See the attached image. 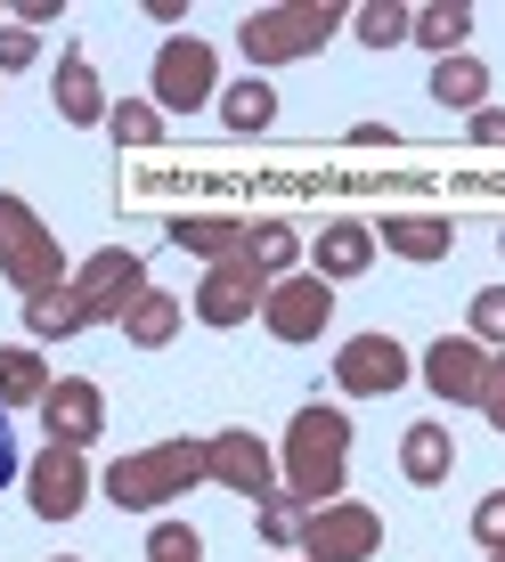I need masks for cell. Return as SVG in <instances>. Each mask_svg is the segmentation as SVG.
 <instances>
[{
    "label": "cell",
    "mask_w": 505,
    "mask_h": 562,
    "mask_svg": "<svg viewBox=\"0 0 505 562\" xmlns=\"http://www.w3.org/2000/svg\"><path fill=\"white\" fill-rule=\"evenodd\" d=\"M33 57H42V33H25V25H0V74H25Z\"/></svg>",
    "instance_id": "obj_33"
},
{
    "label": "cell",
    "mask_w": 505,
    "mask_h": 562,
    "mask_svg": "<svg viewBox=\"0 0 505 562\" xmlns=\"http://www.w3.org/2000/svg\"><path fill=\"white\" fill-rule=\"evenodd\" d=\"M0 278H9L25 302H42V294L66 285V254H57L49 221L25 196H0Z\"/></svg>",
    "instance_id": "obj_3"
},
{
    "label": "cell",
    "mask_w": 505,
    "mask_h": 562,
    "mask_svg": "<svg viewBox=\"0 0 505 562\" xmlns=\"http://www.w3.org/2000/svg\"><path fill=\"white\" fill-rule=\"evenodd\" d=\"M16 473H25V464H16V440H9V408H0V490H9Z\"/></svg>",
    "instance_id": "obj_36"
},
{
    "label": "cell",
    "mask_w": 505,
    "mask_h": 562,
    "mask_svg": "<svg viewBox=\"0 0 505 562\" xmlns=\"http://www.w3.org/2000/svg\"><path fill=\"white\" fill-rule=\"evenodd\" d=\"M490 562H505V554H490Z\"/></svg>",
    "instance_id": "obj_40"
},
{
    "label": "cell",
    "mask_w": 505,
    "mask_h": 562,
    "mask_svg": "<svg viewBox=\"0 0 505 562\" xmlns=\"http://www.w3.org/2000/svg\"><path fill=\"white\" fill-rule=\"evenodd\" d=\"M416 33V9H400V0H375V9H359V42L367 49H392Z\"/></svg>",
    "instance_id": "obj_29"
},
{
    "label": "cell",
    "mask_w": 505,
    "mask_h": 562,
    "mask_svg": "<svg viewBox=\"0 0 505 562\" xmlns=\"http://www.w3.org/2000/svg\"><path fill=\"white\" fill-rule=\"evenodd\" d=\"M147 562H204V538L188 521H155L147 530Z\"/></svg>",
    "instance_id": "obj_30"
},
{
    "label": "cell",
    "mask_w": 505,
    "mask_h": 562,
    "mask_svg": "<svg viewBox=\"0 0 505 562\" xmlns=\"http://www.w3.org/2000/svg\"><path fill=\"white\" fill-rule=\"evenodd\" d=\"M155 106H171V114H188V106H204L212 90V42H197V33H171L164 49H155Z\"/></svg>",
    "instance_id": "obj_9"
},
{
    "label": "cell",
    "mask_w": 505,
    "mask_h": 562,
    "mask_svg": "<svg viewBox=\"0 0 505 562\" xmlns=\"http://www.w3.org/2000/svg\"><path fill=\"white\" fill-rule=\"evenodd\" d=\"M464 131H473V147H505V114H497V106H481Z\"/></svg>",
    "instance_id": "obj_35"
},
{
    "label": "cell",
    "mask_w": 505,
    "mask_h": 562,
    "mask_svg": "<svg viewBox=\"0 0 505 562\" xmlns=\"http://www.w3.org/2000/svg\"><path fill=\"white\" fill-rule=\"evenodd\" d=\"M400 473L416 481V490H440V481L457 473V440H449V424H407V432H400Z\"/></svg>",
    "instance_id": "obj_17"
},
{
    "label": "cell",
    "mask_w": 505,
    "mask_h": 562,
    "mask_svg": "<svg viewBox=\"0 0 505 562\" xmlns=\"http://www.w3.org/2000/svg\"><path fill=\"white\" fill-rule=\"evenodd\" d=\"M204 481H221L228 497H269L278 490V457H269V440H252L245 424H228V432L204 440Z\"/></svg>",
    "instance_id": "obj_8"
},
{
    "label": "cell",
    "mask_w": 505,
    "mask_h": 562,
    "mask_svg": "<svg viewBox=\"0 0 505 562\" xmlns=\"http://www.w3.org/2000/svg\"><path fill=\"white\" fill-rule=\"evenodd\" d=\"M261 302H269V278H261L245 254H228V261L204 269V285H197V302H188V310H197L204 326H245Z\"/></svg>",
    "instance_id": "obj_11"
},
{
    "label": "cell",
    "mask_w": 505,
    "mask_h": 562,
    "mask_svg": "<svg viewBox=\"0 0 505 562\" xmlns=\"http://www.w3.org/2000/svg\"><path fill=\"white\" fill-rule=\"evenodd\" d=\"M106 131H114V147H155L164 139V106L155 99H123V106H106Z\"/></svg>",
    "instance_id": "obj_27"
},
{
    "label": "cell",
    "mask_w": 505,
    "mask_h": 562,
    "mask_svg": "<svg viewBox=\"0 0 505 562\" xmlns=\"http://www.w3.org/2000/svg\"><path fill=\"white\" fill-rule=\"evenodd\" d=\"M433 99L440 106H464V114H481V99H490V66H481V57H440L433 66Z\"/></svg>",
    "instance_id": "obj_23"
},
{
    "label": "cell",
    "mask_w": 505,
    "mask_h": 562,
    "mask_svg": "<svg viewBox=\"0 0 505 562\" xmlns=\"http://www.w3.org/2000/svg\"><path fill=\"white\" fill-rule=\"evenodd\" d=\"M221 123L237 131V139H261V131L278 123V90H269L261 74H245V82H228V90H221Z\"/></svg>",
    "instance_id": "obj_22"
},
{
    "label": "cell",
    "mask_w": 505,
    "mask_h": 562,
    "mask_svg": "<svg viewBox=\"0 0 505 562\" xmlns=\"http://www.w3.org/2000/svg\"><path fill=\"white\" fill-rule=\"evenodd\" d=\"M481 416H490V432H505V351L490 359V383H481Z\"/></svg>",
    "instance_id": "obj_34"
},
{
    "label": "cell",
    "mask_w": 505,
    "mask_h": 562,
    "mask_svg": "<svg viewBox=\"0 0 505 562\" xmlns=\"http://www.w3.org/2000/svg\"><path fill=\"white\" fill-rule=\"evenodd\" d=\"M335 25H343V9H326V0H294V9H252L245 25H237V49L252 57V66H285V57H310Z\"/></svg>",
    "instance_id": "obj_4"
},
{
    "label": "cell",
    "mask_w": 505,
    "mask_h": 562,
    "mask_svg": "<svg viewBox=\"0 0 505 562\" xmlns=\"http://www.w3.org/2000/svg\"><path fill=\"white\" fill-rule=\"evenodd\" d=\"M383 554V514L359 497H335L302 521V562H375Z\"/></svg>",
    "instance_id": "obj_5"
},
{
    "label": "cell",
    "mask_w": 505,
    "mask_h": 562,
    "mask_svg": "<svg viewBox=\"0 0 505 562\" xmlns=\"http://www.w3.org/2000/svg\"><path fill=\"white\" fill-rule=\"evenodd\" d=\"M49 106L66 114L74 131L106 123V90H99V66H90V49H57V82H49Z\"/></svg>",
    "instance_id": "obj_15"
},
{
    "label": "cell",
    "mask_w": 505,
    "mask_h": 562,
    "mask_svg": "<svg viewBox=\"0 0 505 562\" xmlns=\"http://www.w3.org/2000/svg\"><path fill=\"white\" fill-rule=\"evenodd\" d=\"M25 326H33V342H66V335H82V326H90V310H82L74 285H57V294L25 302Z\"/></svg>",
    "instance_id": "obj_24"
},
{
    "label": "cell",
    "mask_w": 505,
    "mask_h": 562,
    "mask_svg": "<svg viewBox=\"0 0 505 562\" xmlns=\"http://www.w3.org/2000/svg\"><path fill=\"white\" fill-rule=\"evenodd\" d=\"M375 261V228H359V221H326L318 228V278L335 285V278H359V269Z\"/></svg>",
    "instance_id": "obj_20"
},
{
    "label": "cell",
    "mask_w": 505,
    "mask_h": 562,
    "mask_svg": "<svg viewBox=\"0 0 505 562\" xmlns=\"http://www.w3.org/2000/svg\"><path fill=\"white\" fill-rule=\"evenodd\" d=\"M252 521H261V538H269V547H302V521H310V506H302L294 490H269Z\"/></svg>",
    "instance_id": "obj_28"
},
{
    "label": "cell",
    "mask_w": 505,
    "mask_h": 562,
    "mask_svg": "<svg viewBox=\"0 0 505 562\" xmlns=\"http://www.w3.org/2000/svg\"><path fill=\"white\" fill-rule=\"evenodd\" d=\"M464 335L481 342V351H505V285H481L473 294V326Z\"/></svg>",
    "instance_id": "obj_31"
},
{
    "label": "cell",
    "mask_w": 505,
    "mask_h": 562,
    "mask_svg": "<svg viewBox=\"0 0 505 562\" xmlns=\"http://www.w3.org/2000/svg\"><path fill=\"white\" fill-rule=\"evenodd\" d=\"M326 318H335V285H326L318 269L278 278V285H269V302H261V326H269L278 342H318Z\"/></svg>",
    "instance_id": "obj_7"
},
{
    "label": "cell",
    "mask_w": 505,
    "mask_h": 562,
    "mask_svg": "<svg viewBox=\"0 0 505 562\" xmlns=\"http://www.w3.org/2000/svg\"><path fill=\"white\" fill-rule=\"evenodd\" d=\"M351 147H400V139H392V123H359V131H351Z\"/></svg>",
    "instance_id": "obj_38"
},
{
    "label": "cell",
    "mask_w": 505,
    "mask_h": 562,
    "mask_svg": "<svg viewBox=\"0 0 505 562\" xmlns=\"http://www.w3.org/2000/svg\"><path fill=\"white\" fill-rule=\"evenodd\" d=\"M237 254L261 269L269 285H278V278H294V261H302V228H285V221H245V245H237Z\"/></svg>",
    "instance_id": "obj_19"
},
{
    "label": "cell",
    "mask_w": 505,
    "mask_h": 562,
    "mask_svg": "<svg viewBox=\"0 0 505 562\" xmlns=\"http://www.w3.org/2000/svg\"><path fill=\"white\" fill-rule=\"evenodd\" d=\"M57 562H82V554H57Z\"/></svg>",
    "instance_id": "obj_39"
},
{
    "label": "cell",
    "mask_w": 505,
    "mask_h": 562,
    "mask_svg": "<svg viewBox=\"0 0 505 562\" xmlns=\"http://www.w3.org/2000/svg\"><path fill=\"white\" fill-rule=\"evenodd\" d=\"M180 318H188V302H180V294H164V285H147V294L123 310V335L139 342V351H164V342L180 335Z\"/></svg>",
    "instance_id": "obj_21"
},
{
    "label": "cell",
    "mask_w": 505,
    "mask_h": 562,
    "mask_svg": "<svg viewBox=\"0 0 505 562\" xmlns=\"http://www.w3.org/2000/svg\"><path fill=\"white\" fill-rule=\"evenodd\" d=\"M497 245H505V237H497Z\"/></svg>",
    "instance_id": "obj_41"
},
{
    "label": "cell",
    "mask_w": 505,
    "mask_h": 562,
    "mask_svg": "<svg viewBox=\"0 0 505 562\" xmlns=\"http://www.w3.org/2000/svg\"><path fill=\"white\" fill-rule=\"evenodd\" d=\"M42 400H49L42 351H0V408H42Z\"/></svg>",
    "instance_id": "obj_25"
},
{
    "label": "cell",
    "mask_w": 505,
    "mask_h": 562,
    "mask_svg": "<svg viewBox=\"0 0 505 562\" xmlns=\"http://www.w3.org/2000/svg\"><path fill=\"white\" fill-rule=\"evenodd\" d=\"M473 547H490V554H505V490H490L473 506Z\"/></svg>",
    "instance_id": "obj_32"
},
{
    "label": "cell",
    "mask_w": 505,
    "mask_h": 562,
    "mask_svg": "<svg viewBox=\"0 0 505 562\" xmlns=\"http://www.w3.org/2000/svg\"><path fill=\"white\" fill-rule=\"evenodd\" d=\"M164 237L197 261H228L245 245V221H228V212H180V221H164Z\"/></svg>",
    "instance_id": "obj_18"
},
{
    "label": "cell",
    "mask_w": 505,
    "mask_h": 562,
    "mask_svg": "<svg viewBox=\"0 0 505 562\" xmlns=\"http://www.w3.org/2000/svg\"><path fill=\"white\" fill-rule=\"evenodd\" d=\"M490 359L497 351H481L473 335H440L433 351H424V383H433L449 408H481V383H490Z\"/></svg>",
    "instance_id": "obj_14"
},
{
    "label": "cell",
    "mask_w": 505,
    "mask_h": 562,
    "mask_svg": "<svg viewBox=\"0 0 505 562\" xmlns=\"http://www.w3.org/2000/svg\"><path fill=\"white\" fill-rule=\"evenodd\" d=\"M204 481V440H155L139 457H114L106 464V497L114 514H155L171 497H188Z\"/></svg>",
    "instance_id": "obj_2"
},
{
    "label": "cell",
    "mask_w": 505,
    "mask_h": 562,
    "mask_svg": "<svg viewBox=\"0 0 505 562\" xmlns=\"http://www.w3.org/2000/svg\"><path fill=\"white\" fill-rule=\"evenodd\" d=\"M74 294H82L90 326H123V310L147 294V261L131 254V245H106V254L82 261V278H74Z\"/></svg>",
    "instance_id": "obj_6"
},
{
    "label": "cell",
    "mask_w": 505,
    "mask_h": 562,
    "mask_svg": "<svg viewBox=\"0 0 505 562\" xmlns=\"http://www.w3.org/2000/svg\"><path fill=\"white\" fill-rule=\"evenodd\" d=\"M25 506L42 514V521H74L90 506V464L82 449H42L25 464Z\"/></svg>",
    "instance_id": "obj_10"
},
{
    "label": "cell",
    "mask_w": 505,
    "mask_h": 562,
    "mask_svg": "<svg viewBox=\"0 0 505 562\" xmlns=\"http://www.w3.org/2000/svg\"><path fill=\"white\" fill-rule=\"evenodd\" d=\"M278 464H285V490H294L310 514L335 506V497H343V464H351V416H343V408H318V400L294 408Z\"/></svg>",
    "instance_id": "obj_1"
},
{
    "label": "cell",
    "mask_w": 505,
    "mask_h": 562,
    "mask_svg": "<svg viewBox=\"0 0 505 562\" xmlns=\"http://www.w3.org/2000/svg\"><path fill=\"white\" fill-rule=\"evenodd\" d=\"M49 16H57V0H16V25H25V33L49 25Z\"/></svg>",
    "instance_id": "obj_37"
},
{
    "label": "cell",
    "mask_w": 505,
    "mask_h": 562,
    "mask_svg": "<svg viewBox=\"0 0 505 562\" xmlns=\"http://www.w3.org/2000/svg\"><path fill=\"white\" fill-rule=\"evenodd\" d=\"M335 383L351 400H383V392H400V383H407V351L392 335H351L335 351Z\"/></svg>",
    "instance_id": "obj_13"
},
{
    "label": "cell",
    "mask_w": 505,
    "mask_h": 562,
    "mask_svg": "<svg viewBox=\"0 0 505 562\" xmlns=\"http://www.w3.org/2000/svg\"><path fill=\"white\" fill-rule=\"evenodd\" d=\"M473 33V9L464 0H440V9H416V42L433 57H457V42Z\"/></svg>",
    "instance_id": "obj_26"
},
{
    "label": "cell",
    "mask_w": 505,
    "mask_h": 562,
    "mask_svg": "<svg viewBox=\"0 0 505 562\" xmlns=\"http://www.w3.org/2000/svg\"><path fill=\"white\" fill-rule=\"evenodd\" d=\"M375 245H383V254H400V261H449L457 228L440 221V212H383Z\"/></svg>",
    "instance_id": "obj_16"
},
{
    "label": "cell",
    "mask_w": 505,
    "mask_h": 562,
    "mask_svg": "<svg viewBox=\"0 0 505 562\" xmlns=\"http://www.w3.org/2000/svg\"><path fill=\"white\" fill-rule=\"evenodd\" d=\"M42 432H49V449H90L106 432V392L90 375H57L42 400Z\"/></svg>",
    "instance_id": "obj_12"
}]
</instances>
